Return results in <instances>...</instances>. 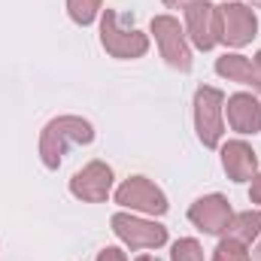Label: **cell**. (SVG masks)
Here are the masks:
<instances>
[{
    "instance_id": "obj_1",
    "label": "cell",
    "mask_w": 261,
    "mask_h": 261,
    "mask_svg": "<svg viewBox=\"0 0 261 261\" xmlns=\"http://www.w3.org/2000/svg\"><path fill=\"white\" fill-rule=\"evenodd\" d=\"M94 140V130L85 119H76V116H61V119H52L43 137H40V155H43V164L49 170H58L61 164V155L67 152V146H82V143H91Z\"/></svg>"
},
{
    "instance_id": "obj_2",
    "label": "cell",
    "mask_w": 261,
    "mask_h": 261,
    "mask_svg": "<svg viewBox=\"0 0 261 261\" xmlns=\"http://www.w3.org/2000/svg\"><path fill=\"white\" fill-rule=\"evenodd\" d=\"M100 43H103V49L113 58H140L149 49L146 34H140L134 28H122L119 24V15L113 9H107V15L100 21Z\"/></svg>"
},
{
    "instance_id": "obj_3",
    "label": "cell",
    "mask_w": 261,
    "mask_h": 261,
    "mask_svg": "<svg viewBox=\"0 0 261 261\" xmlns=\"http://www.w3.org/2000/svg\"><path fill=\"white\" fill-rule=\"evenodd\" d=\"M222 107H225V97L219 88H197L195 94V125H197V137L203 146L216 149L219 140H222Z\"/></svg>"
},
{
    "instance_id": "obj_4",
    "label": "cell",
    "mask_w": 261,
    "mask_h": 261,
    "mask_svg": "<svg viewBox=\"0 0 261 261\" xmlns=\"http://www.w3.org/2000/svg\"><path fill=\"white\" fill-rule=\"evenodd\" d=\"M152 34H155V40H158L161 55H164L167 64L176 67V70H189V67H192V52H189V46H186L182 28H179L176 18H170V15L152 18Z\"/></svg>"
},
{
    "instance_id": "obj_5",
    "label": "cell",
    "mask_w": 261,
    "mask_h": 261,
    "mask_svg": "<svg viewBox=\"0 0 261 261\" xmlns=\"http://www.w3.org/2000/svg\"><path fill=\"white\" fill-rule=\"evenodd\" d=\"M186 18H189V34L197 49H213L222 40V18L219 9L206 0H192L186 6Z\"/></svg>"
},
{
    "instance_id": "obj_6",
    "label": "cell",
    "mask_w": 261,
    "mask_h": 261,
    "mask_svg": "<svg viewBox=\"0 0 261 261\" xmlns=\"http://www.w3.org/2000/svg\"><path fill=\"white\" fill-rule=\"evenodd\" d=\"M113 231L128 243L130 249H158L167 240V228L164 225L143 222V219H134V216H125V213L113 216Z\"/></svg>"
},
{
    "instance_id": "obj_7",
    "label": "cell",
    "mask_w": 261,
    "mask_h": 261,
    "mask_svg": "<svg viewBox=\"0 0 261 261\" xmlns=\"http://www.w3.org/2000/svg\"><path fill=\"white\" fill-rule=\"evenodd\" d=\"M116 203L140 210V213H149V216H164L167 213V197L161 195V189H155L143 176H130L128 182L116 192Z\"/></svg>"
},
{
    "instance_id": "obj_8",
    "label": "cell",
    "mask_w": 261,
    "mask_h": 261,
    "mask_svg": "<svg viewBox=\"0 0 261 261\" xmlns=\"http://www.w3.org/2000/svg\"><path fill=\"white\" fill-rule=\"evenodd\" d=\"M110 189H113V170H110L103 161H91L88 167H82V170L70 179V192L79 197V200H88V203L107 200Z\"/></svg>"
},
{
    "instance_id": "obj_9",
    "label": "cell",
    "mask_w": 261,
    "mask_h": 261,
    "mask_svg": "<svg viewBox=\"0 0 261 261\" xmlns=\"http://www.w3.org/2000/svg\"><path fill=\"white\" fill-rule=\"evenodd\" d=\"M219 18H222V40L228 46H246L255 31H258V21H255V12L243 3H228L219 9Z\"/></svg>"
},
{
    "instance_id": "obj_10",
    "label": "cell",
    "mask_w": 261,
    "mask_h": 261,
    "mask_svg": "<svg viewBox=\"0 0 261 261\" xmlns=\"http://www.w3.org/2000/svg\"><path fill=\"white\" fill-rule=\"evenodd\" d=\"M189 219L195 222L200 231H206V234H222V231H228L234 216H231V203L225 197L210 195V197H200L197 203H192Z\"/></svg>"
},
{
    "instance_id": "obj_11",
    "label": "cell",
    "mask_w": 261,
    "mask_h": 261,
    "mask_svg": "<svg viewBox=\"0 0 261 261\" xmlns=\"http://www.w3.org/2000/svg\"><path fill=\"white\" fill-rule=\"evenodd\" d=\"M228 122L240 134H255L261 130V103L252 94H234L228 97Z\"/></svg>"
},
{
    "instance_id": "obj_12",
    "label": "cell",
    "mask_w": 261,
    "mask_h": 261,
    "mask_svg": "<svg viewBox=\"0 0 261 261\" xmlns=\"http://www.w3.org/2000/svg\"><path fill=\"white\" fill-rule=\"evenodd\" d=\"M222 164H225V170H228V176H231L234 182L252 179V176H255V167H258L255 152H252L243 140H234V143H228V146L222 149Z\"/></svg>"
},
{
    "instance_id": "obj_13",
    "label": "cell",
    "mask_w": 261,
    "mask_h": 261,
    "mask_svg": "<svg viewBox=\"0 0 261 261\" xmlns=\"http://www.w3.org/2000/svg\"><path fill=\"white\" fill-rule=\"evenodd\" d=\"M216 70H219V76H225V79H231V82L252 85L255 91H261L258 67L252 64L249 58H243V55H225V58H219V61H216Z\"/></svg>"
},
{
    "instance_id": "obj_14",
    "label": "cell",
    "mask_w": 261,
    "mask_h": 261,
    "mask_svg": "<svg viewBox=\"0 0 261 261\" xmlns=\"http://www.w3.org/2000/svg\"><path fill=\"white\" fill-rule=\"evenodd\" d=\"M228 231H231V237L234 240H240V243H249V240H255L261 234V210H249V213H240V216H234L231 219V225H228Z\"/></svg>"
},
{
    "instance_id": "obj_15",
    "label": "cell",
    "mask_w": 261,
    "mask_h": 261,
    "mask_svg": "<svg viewBox=\"0 0 261 261\" xmlns=\"http://www.w3.org/2000/svg\"><path fill=\"white\" fill-rule=\"evenodd\" d=\"M67 9L76 24H91L100 9V0H67Z\"/></svg>"
},
{
    "instance_id": "obj_16",
    "label": "cell",
    "mask_w": 261,
    "mask_h": 261,
    "mask_svg": "<svg viewBox=\"0 0 261 261\" xmlns=\"http://www.w3.org/2000/svg\"><path fill=\"white\" fill-rule=\"evenodd\" d=\"M213 261H249V252H246V246H243L240 240L228 237V240H222V243L216 246Z\"/></svg>"
},
{
    "instance_id": "obj_17",
    "label": "cell",
    "mask_w": 261,
    "mask_h": 261,
    "mask_svg": "<svg viewBox=\"0 0 261 261\" xmlns=\"http://www.w3.org/2000/svg\"><path fill=\"white\" fill-rule=\"evenodd\" d=\"M173 261H203V249L197 246V240L186 237L173 246Z\"/></svg>"
},
{
    "instance_id": "obj_18",
    "label": "cell",
    "mask_w": 261,
    "mask_h": 261,
    "mask_svg": "<svg viewBox=\"0 0 261 261\" xmlns=\"http://www.w3.org/2000/svg\"><path fill=\"white\" fill-rule=\"evenodd\" d=\"M97 261H128V258H125V252H122V249L110 246V249H103V252L97 255Z\"/></svg>"
},
{
    "instance_id": "obj_19",
    "label": "cell",
    "mask_w": 261,
    "mask_h": 261,
    "mask_svg": "<svg viewBox=\"0 0 261 261\" xmlns=\"http://www.w3.org/2000/svg\"><path fill=\"white\" fill-rule=\"evenodd\" d=\"M249 197H252L255 203H261V176H255V179H252V189H249Z\"/></svg>"
},
{
    "instance_id": "obj_20",
    "label": "cell",
    "mask_w": 261,
    "mask_h": 261,
    "mask_svg": "<svg viewBox=\"0 0 261 261\" xmlns=\"http://www.w3.org/2000/svg\"><path fill=\"white\" fill-rule=\"evenodd\" d=\"M192 0H164V6H170V9H182V6H189Z\"/></svg>"
},
{
    "instance_id": "obj_21",
    "label": "cell",
    "mask_w": 261,
    "mask_h": 261,
    "mask_svg": "<svg viewBox=\"0 0 261 261\" xmlns=\"http://www.w3.org/2000/svg\"><path fill=\"white\" fill-rule=\"evenodd\" d=\"M255 67H258V73H261V52H258V61H255Z\"/></svg>"
},
{
    "instance_id": "obj_22",
    "label": "cell",
    "mask_w": 261,
    "mask_h": 261,
    "mask_svg": "<svg viewBox=\"0 0 261 261\" xmlns=\"http://www.w3.org/2000/svg\"><path fill=\"white\" fill-rule=\"evenodd\" d=\"M137 261H155V258H149V255H143V258H137Z\"/></svg>"
},
{
    "instance_id": "obj_23",
    "label": "cell",
    "mask_w": 261,
    "mask_h": 261,
    "mask_svg": "<svg viewBox=\"0 0 261 261\" xmlns=\"http://www.w3.org/2000/svg\"><path fill=\"white\" fill-rule=\"evenodd\" d=\"M255 255H258V261H261V246H258V252H255Z\"/></svg>"
},
{
    "instance_id": "obj_24",
    "label": "cell",
    "mask_w": 261,
    "mask_h": 261,
    "mask_svg": "<svg viewBox=\"0 0 261 261\" xmlns=\"http://www.w3.org/2000/svg\"><path fill=\"white\" fill-rule=\"evenodd\" d=\"M252 3H255V6H261V0H252Z\"/></svg>"
}]
</instances>
